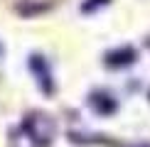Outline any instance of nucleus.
Here are the masks:
<instances>
[{"mask_svg": "<svg viewBox=\"0 0 150 147\" xmlns=\"http://www.w3.org/2000/svg\"><path fill=\"white\" fill-rule=\"evenodd\" d=\"M20 127L30 135V140L35 142V147H47L49 142H52L54 132H57V125H54V123L49 120L47 115H42V113L27 115Z\"/></svg>", "mask_w": 150, "mask_h": 147, "instance_id": "1", "label": "nucleus"}, {"mask_svg": "<svg viewBox=\"0 0 150 147\" xmlns=\"http://www.w3.org/2000/svg\"><path fill=\"white\" fill-rule=\"evenodd\" d=\"M30 71H32V76H35V81H37L42 93L52 96L57 86H54V74L49 69V61L42 57V54H32V57H30Z\"/></svg>", "mask_w": 150, "mask_h": 147, "instance_id": "2", "label": "nucleus"}, {"mask_svg": "<svg viewBox=\"0 0 150 147\" xmlns=\"http://www.w3.org/2000/svg\"><path fill=\"white\" fill-rule=\"evenodd\" d=\"M89 106L93 113H98V115H113L116 110H118V101H116V96L111 93V91H106V88H96L93 93L89 96Z\"/></svg>", "mask_w": 150, "mask_h": 147, "instance_id": "3", "label": "nucleus"}, {"mask_svg": "<svg viewBox=\"0 0 150 147\" xmlns=\"http://www.w3.org/2000/svg\"><path fill=\"white\" fill-rule=\"evenodd\" d=\"M138 59V52L133 47H118L113 52L106 54V66H113V69H126V66L135 64Z\"/></svg>", "mask_w": 150, "mask_h": 147, "instance_id": "4", "label": "nucleus"}, {"mask_svg": "<svg viewBox=\"0 0 150 147\" xmlns=\"http://www.w3.org/2000/svg\"><path fill=\"white\" fill-rule=\"evenodd\" d=\"M103 5H108V0H86V3L81 5V10H84V12H91V10L103 8Z\"/></svg>", "mask_w": 150, "mask_h": 147, "instance_id": "5", "label": "nucleus"}]
</instances>
